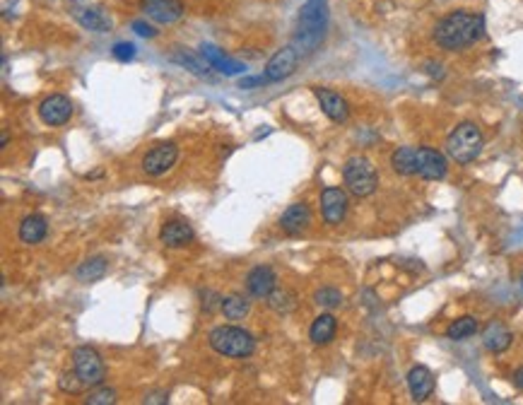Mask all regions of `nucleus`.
<instances>
[{"label":"nucleus","instance_id":"nucleus-11","mask_svg":"<svg viewBox=\"0 0 523 405\" xmlns=\"http://www.w3.org/2000/svg\"><path fill=\"white\" fill-rule=\"evenodd\" d=\"M297 60H299V51L294 46H285L277 51L266 65L268 83H280V80L289 78V75L294 73V68H297Z\"/></svg>","mask_w":523,"mask_h":405},{"label":"nucleus","instance_id":"nucleus-31","mask_svg":"<svg viewBox=\"0 0 523 405\" xmlns=\"http://www.w3.org/2000/svg\"><path fill=\"white\" fill-rule=\"evenodd\" d=\"M116 401V393L111 391V388H99V391L89 393L87 403L89 405H106V403H114Z\"/></svg>","mask_w":523,"mask_h":405},{"label":"nucleus","instance_id":"nucleus-3","mask_svg":"<svg viewBox=\"0 0 523 405\" xmlns=\"http://www.w3.org/2000/svg\"><path fill=\"white\" fill-rule=\"evenodd\" d=\"M207 341H210V347L215 352L225 354V357H237V359L248 357V354L253 352V347H256V341H253L251 333L237 326L212 328Z\"/></svg>","mask_w":523,"mask_h":405},{"label":"nucleus","instance_id":"nucleus-5","mask_svg":"<svg viewBox=\"0 0 523 405\" xmlns=\"http://www.w3.org/2000/svg\"><path fill=\"white\" fill-rule=\"evenodd\" d=\"M482 145H485V140H482L480 128L475 123H461L456 126L454 133L446 140V152L458 164H470L482 152Z\"/></svg>","mask_w":523,"mask_h":405},{"label":"nucleus","instance_id":"nucleus-33","mask_svg":"<svg viewBox=\"0 0 523 405\" xmlns=\"http://www.w3.org/2000/svg\"><path fill=\"white\" fill-rule=\"evenodd\" d=\"M266 83H268L266 75H261V78H246V80H241V87L248 89V87H256V85H266Z\"/></svg>","mask_w":523,"mask_h":405},{"label":"nucleus","instance_id":"nucleus-23","mask_svg":"<svg viewBox=\"0 0 523 405\" xmlns=\"http://www.w3.org/2000/svg\"><path fill=\"white\" fill-rule=\"evenodd\" d=\"M415 152L418 148H398L391 157V166L403 176L415 174Z\"/></svg>","mask_w":523,"mask_h":405},{"label":"nucleus","instance_id":"nucleus-24","mask_svg":"<svg viewBox=\"0 0 523 405\" xmlns=\"http://www.w3.org/2000/svg\"><path fill=\"white\" fill-rule=\"evenodd\" d=\"M475 333H477V321L473 316H463V318H456V321L451 323L446 336H449L451 341H465V338L475 336Z\"/></svg>","mask_w":523,"mask_h":405},{"label":"nucleus","instance_id":"nucleus-8","mask_svg":"<svg viewBox=\"0 0 523 405\" xmlns=\"http://www.w3.org/2000/svg\"><path fill=\"white\" fill-rule=\"evenodd\" d=\"M446 157L434 148H418L415 152V174L422 176L425 181H439L446 176Z\"/></svg>","mask_w":523,"mask_h":405},{"label":"nucleus","instance_id":"nucleus-9","mask_svg":"<svg viewBox=\"0 0 523 405\" xmlns=\"http://www.w3.org/2000/svg\"><path fill=\"white\" fill-rule=\"evenodd\" d=\"M176 157H179V150H176L174 143H162L157 148H152L147 155L143 157V169L145 174L150 176H162L176 164Z\"/></svg>","mask_w":523,"mask_h":405},{"label":"nucleus","instance_id":"nucleus-26","mask_svg":"<svg viewBox=\"0 0 523 405\" xmlns=\"http://www.w3.org/2000/svg\"><path fill=\"white\" fill-rule=\"evenodd\" d=\"M104 273H106V261H104V258H92V261H85L83 266L78 268V280L92 282V280H99Z\"/></svg>","mask_w":523,"mask_h":405},{"label":"nucleus","instance_id":"nucleus-21","mask_svg":"<svg viewBox=\"0 0 523 405\" xmlns=\"http://www.w3.org/2000/svg\"><path fill=\"white\" fill-rule=\"evenodd\" d=\"M482 341H485V347L490 352H504L506 347L511 345V341H514V338H511V333L506 331L501 323L495 321V323H490V326L485 328V333H482Z\"/></svg>","mask_w":523,"mask_h":405},{"label":"nucleus","instance_id":"nucleus-34","mask_svg":"<svg viewBox=\"0 0 523 405\" xmlns=\"http://www.w3.org/2000/svg\"><path fill=\"white\" fill-rule=\"evenodd\" d=\"M145 403H166V398H164V393H160V396L145 398Z\"/></svg>","mask_w":523,"mask_h":405},{"label":"nucleus","instance_id":"nucleus-1","mask_svg":"<svg viewBox=\"0 0 523 405\" xmlns=\"http://www.w3.org/2000/svg\"><path fill=\"white\" fill-rule=\"evenodd\" d=\"M485 34V17L470 10H454L441 17L434 27V42L444 51H461L473 46Z\"/></svg>","mask_w":523,"mask_h":405},{"label":"nucleus","instance_id":"nucleus-7","mask_svg":"<svg viewBox=\"0 0 523 405\" xmlns=\"http://www.w3.org/2000/svg\"><path fill=\"white\" fill-rule=\"evenodd\" d=\"M70 10H73V17L78 19L85 29H89V32L106 34L111 27H114V22H111L109 15H106L99 5L87 3V0H73Z\"/></svg>","mask_w":523,"mask_h":405},{"label":"nucleus","instance_id":"nucleus-20","mask_svg":"<svg viewBox=\"0 0 523 405\" xmlns=\"http://www.w3.org/2000/svg\"><path fill=\"white\" fill-rule=\"evenodd\" d=\"M46 232H49V225L42 215H27L22 220V225H19V239H22L24 244H39V241L46 236Z\"/></svg>","mask_w":523,"mask_h":405},{"label":"nucleus","instance_id":"nucleus-15","mask_svg":"<svg viewBox=\"0 0 523 405\" xmlns=\"http://www.w3.org/2000/svg\"><path fill=\"white\" fill-rule=\"evenodd\" d=\"M275 285H277V277L271 266H256L246 277L248 292H251L253 297H258V300H263V297L268 300V297L275 292Z\"/></svg>","mask_w":523,"mask_h":405},{"label":"nucleus","instance_id":"nucleus-2","mask_svg":"<svg viewBox=\"0 0 523 405\" xmlns=\"http://www.w3.org/2000/svg\"><path fill=\"white\" fill-rule=\"evenodd\" d=\"M328 27V10L326 0H304V8L297 19V32H294L292 46L299 53H311L326 37Z\"/></svg>","mask_w":523,"mask_h":405},{"label":"nucleus","instance_id":"nucleus-16","mask_svg":"<svg viewBox=\"0 0 523 405\" xmlns=\"http://www.w3.org/2000/svg\"><path fill=\"white\" fill-rule=\"evenodd\" d=\"M309 225H311V210H309L307 203H294L280 217V227L287 234H299V232H304Z\"/></svg>","mask_w":523,"mask_h":405},{"label":"nucleus","instance_id":"nucleus-30","mask_svg":"<svg viewBox=\"0 0 523 405\" xmlns=\"http://www.w3.org/2000/svg\"><path fill=\"white\" fill-rule=\"evenodd\" d=\"M111 53H114V58L121 60V63H128V60L135 58V46H133V44H128V42H119V44H114Z\"/></svg>","mask_w":523,"mask_h":405},{"label":"nucleus","instance_id":"nucleus-19","mask_svg":"<svg viewBox=\"0 0 523 405\" xmlns=\"http://www.w3.org/2000/svg\"><path fill=\"white\" fill-rule=\"evenodd\" d=\"M200 51H203V55H205L207 63H210L215 70H220V73H225V75H239L241 70H246L241 63H239V60L227 58V55L222 53L217 46H212V44H203Z\"/></svg>","mask_w":523,"mask_h":405},{"label":"nucleus","instance_id":"nucleus-35","mask_svg":"<svg viewBox=\"0 0 523 405\" xmlns=\"http://www.w3.org/2000/svg\"><path fill=\"white\" fill-rule=\"evenodd\" d=\"M514 381H516V386H519V388H523V367L519 369V372L514 374Z\"/></svg>","mask_w":523,"mask_h":405},{"label":"nucleus","instance_id":"nucleus-17","mask_svg":"<svg viewBox=\"0 0 523 405\" xmlns=\"http://www.w3.org/2000/svg\"><path fill=\"white\" fill-rule=\"evenodd\" d=\"M408 386H410V393H413V398L418 403L427 401V398L434 393V377H431V372L427 367H413L408 374Z\"/></svg>","mask_w":523,"mask_h":405},{"label":"nucleus","instance_id":"nucleus-32","mask_svg":"<svg viewBox=\"0 0 523 405\" xmlns=\"http://www.w3.org/2000/svg\"><path fill=\"white\" fill-rule=\"evenodd\" d=\"M133 32L140 34V37H145V39L157 37V29L152 27V24H147L145 19H135V22H133Z\"/></svg>","mask_w":523,"mask_h":405},{"label":"nucleus","instance_id":"nucleus-18","mask_svg":"<svg viewBox=\"0 0 523 405\" xmlns=\"http://www.w3.org/2000/svg\"><path fill=\"white\" fill-rule=\"evenodd\" d=\"M191 239H193L191 225H186V222H181V220L166 222L160 232V241L164 246H169V249H181V246H186Z\"/></svg>","mask_w":523,"mask_h":405},{"label":"nucleus","instance_id":"nucleus-13","mask_svg":"<svg viewBox=\"0 0 523 405\" xmlns=\"http://www.w3.org/2000/svg\"><path fill=\"white\" fill-rule=\"evenodd\" d=\"M348 193H345L343 189H323L321 193V212H323V220L328 222V225H340V222L345 220V215H348Z\"/></svg>","mask_w":523,"mask_h":405},{"label":"nucleus","instance_id":"nucleus-28","mask_svg":"<svg viewBox=\"0 0 523 405\" xmlns=\"http://www.w3.org/2000/svg\"><path fill=\"white\" fill-rule=\"evenodd\" d=\"M314 300H316L318 307H323V309H335V307H340V302H343V295H340L335 287H323V290L316 292Z\"/></svg>","mask_w":523,"mask_h":405},{"label":"nucleus","instance_id":"nucleus-6","mask_svg":"<svg viewBox=\"0 0 523 405\" xmlns=\"http://www.w3.org/2000/svg\"><path fill=\"white\" fill-rule=\"evenodd\" d=\"M73 367L75 372H78V377L85 381V386L99 388L101 384H104L106 369H104V362H101L99 352H96L94 347L89 345L78 347V350L73 352Z\"/></svg>","mask_w":523,"mask_h":405},{"label":"nucleus","instance_id":"nucleus-22","mask_svg":"<svg viewBox=\"0 0 523 405\" xmlns=\"http://www.w3.org/2000/svg\"><path fill=\"white\" fill-rule=\"evenodd\" d=\"M335 328H338V323H335L331 313H321V316L311 323V331H309L311 343H316V345H328L335 336Z\"/></svg>","mask_w":523,"mask_h":405},{"label":"nucleus","instance_id":"nucleus-10","mask_svg":"<svg viewBox=\"0 0 523 405\" xmlns=\"http://www.w3.org/2000/svg\"><path fill=\"white\" fill-rule=\"evenodd\" d=\"M73 116V101L63 94H51L39 104V119L46 126H63Z\"/></svg>","mask_w":523,"mask_h":405},{"label":"nucleus","instance_id":"nucleus-14","mask_svg":"<svg viewBox=\"0 0 523 405\" xmlns=\"http://www.w3.org/2000/svg\"><path fill=\"white\" fill-rule=\"evenodd\" d=\"M314 94H316L318 104H321V111L328 116L335 123H345L350 116V106L348 101L340 97L338 92H333V89H326V87H316L314 89Z\"/></svg>","mask_w":523,"mask_h":405},{"label":"nucleus","instance_id":"nucleus-4","mask_svg":"<svg viewBox=\"0 0 523 405\" xmlns=\"http://www.w3.org/2000/svg\"><path fill=\"white\" fill-rule=\"evenodd\" d=\"M343 179H345L348 191L352 196H357V198H367V196H372L379 186L377 166H374L367 157H359V155L350 157V160L345 162Z\"/></svg>","mask_w":523,"mask_h":405},{"label":"nucleus","instance_id":"nucleus-27","mask_svg":"<svg viewBox=\"0 0 523 405\" xmlns=\"http://www.w3.org/2000/svg\"><path fill=\"white\" fill-rule=\"evenodd\" d=\"M268 307H271L273 311H277V313H289L294 309V297L289 295V292L275 290L271 297H268Z\"/></svg>","mask_w":523,"mask_h":405},{"label":"nucleus","instance_id":"nucleus-25","mask_svg":"<svg viewBox=\"0 0 523 405\" xmlns=\"http://www.w3.org/2000/svg\"><path fill=\"white\" fill-rule=\"evenodd\" d=\"M222 313H225L230 321H239L248 313V302L239 295H232L227 300H222Z\"/></svg>","mask_w":523,"mask_h":405},{"label":"nucleus","instance_id":"nucleus-12","mask_svg":"<svg viewBox=\"0 0 523 405\" xmlns=\"http://www.w3.org/2000/svg\"><path fill=\"white\" fill-rule=\"evenodd\" d=\"M143 12L160 24H174L184 17V5L179 0H140Z\"/></svg>","mask_w":523,"mask_h":405},{"label":"nucleus","instance_id":"nucleus-29","mask_svg":"<svg viewBox=\"0 0 523 405\" xmlns=\"http://www.w3.org/2000/svg\"><path fill=\"white\" fill-rule=\"evenodd\" d=\"M58 386H60V391H65V393H80L83 388H87V386H85L83 379L78 377V372H73V374H70V372L60 374Z\"/></svg>","mask_w":523,"mask_h":405}]
</instances>
